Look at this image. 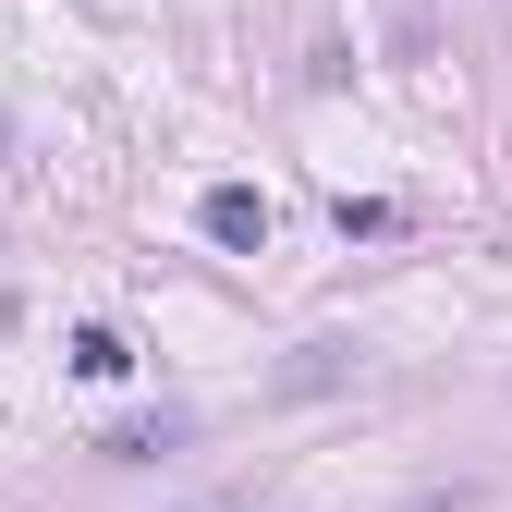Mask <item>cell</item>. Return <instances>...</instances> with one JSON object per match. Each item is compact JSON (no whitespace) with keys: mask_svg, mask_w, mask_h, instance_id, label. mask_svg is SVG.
Segmentation results:
<instances>
[{"mask_svg":"<svg viewBox=\"0 0 512 512\" xmlns=\"http://www.w3.org/2000/svg\"><path fill=\"white\" fill-rule=\"evenodd\" d=\"M208 512H256V500H208Z\"/></svg>","mask_w":512,"mask_h":512,"instance_id":"5b68a950","label":"cell"},{"mask_svg":"<svg viewBox=\"0 0 512 512\" xmlns=\"http://www.w3.org/2000/svg\"><path fill=\"white\" fill-rule=\"evenodd\" d=\"M122 366H135V342H122L110 317H86V330H74V378H122Z\"/></svg>","mask_w":512,"mask_h":512,"instance_id":"3957f363","label":"cell"},{"mask_svg":"<svg viewBox=\"0 0 512 512\" xmlns=\"http://www.w3.org/2000/svg\"><path fill=\"white\" fill-rule=\"evenodd\" d=\"M171 439H183V415H135V427H110V439H98V464H159Z\"/></svg>","mask_w":512,"mask_h":512,"instance_id":"7a4b0ae2","label":"cell"},{"mask_svg":"<svg viewBox=\"0 0 512 512\" xmlns=\"http://www.w3.org/2000/svg\"><path fill=\"white\" fill-rule=\"evenodd\" d=\"M196 220H208L220 256H269V196H256V183H208V208H196Z\"/></svg>","mask_w":512,"mask_h":512,"instance_id":"6da1fadb","label":"cell"},{"mask_svg":"<svg viewBox=\"0 0 512 512\" xmlns=\"http://www.w3.org/2000/svg\"><path fill=\"white\" fill-rule=\"evenodd\" d=\"M330 220H342V232H366V244H378V232H403V208H378V196H342Z\"/></svg>","mask_w":512,"mask_h":512,"instance_id":"277c9868","label":"cell"}]
</instances>
